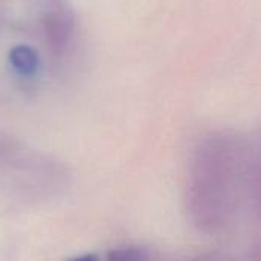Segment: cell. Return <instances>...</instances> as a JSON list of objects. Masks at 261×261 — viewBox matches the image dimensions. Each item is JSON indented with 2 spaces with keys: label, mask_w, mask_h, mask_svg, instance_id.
Returning a JSON list of instances; mask_svg holds the SVG:
<instances>
[{
  "label": "cell",
  "mask_w": 261,
  "mask_h": 261,
  "mask_svg": "<svg viewBox=\"0 0 261 261\" xmlns=\"http://www.w3.org/2000/svg\"><path fill=\"white\" fill-rule=\"evenodd\" d=\"M188 205L202 234L261 258V133L206 139L191 164Z\"/></svg>",
  "instance_id": "1"
},
{
  "label": "cell",
  "mask_w": 261,
  "mask_h": 261,
  "mask_svg": "<svg viewBox=\"0 0 261 261\" xmlns=\"http://www.w3.org/2000/svg\"><path fill=\"white\" fill-rule=\"evenodd\" d=\"M9 64L17 75L23 78H34L40 69V58L31 46L17 44L9 52Z\"/></svg>",
  "instance_id": "2"
}]
</instances>
